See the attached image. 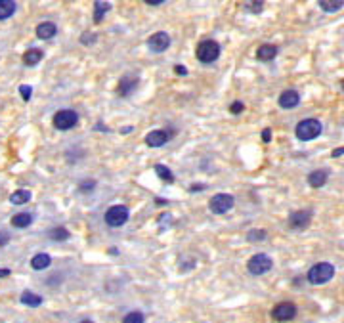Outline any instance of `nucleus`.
Here are the masks:
<instances>
[{
  "label": "nucleus",
  "mask_w": 344,
  "mask_h": 323,
  "mask_svg": "<svg viewBox=\"0 0 344 323\" xmlns=\"http://www.w3.org/2000/svg\"><path fill=\"white\" fill-rule=\"evenodd\" d=\"M80 42H82V44H92V42H96V35H92V33H84V35L80 37Z\"/></svg>",
  "instance_id": "2f4dec72"
},
{
  "label": "nucleus",
  "mask_w": 344,
  "mask_h": 323,
  "mask_svg": "<svg viewBox=\"0 0 344 323\" xmlns=\"http://www.w3.org/2000/svg\"><path fill=\"white\" fill-rule=\"evenodd\" d=\"M10 274H12V272H10V270H6V268H4V270H2V268H0V277H8Z\"/></svg>",
  "instance_id": "4c0bfd02"
},
{
  "label": "nucleus",
  "mask_w": 344,
  "mask_h": 323,
  "mask_svg": "<svg viewBox=\"0 0 344 323\" xmlns=\"http://www.w3.org/2000/svg\"><path fill=\"white\" fill-rule=\"evenodd\" d=\"M296 315V306L293 302H279V304L274 306V310H272V317L276 319V321H291V319H295Z\"/></svg>",
  "instance_id": "6e6552de"
},
{
  "label": "nucleus",
  "mask_w": 344,
  "mask_h": 323,
  "mask_svg": "<svg viewBox=\"0 0 344 323\" xmlns=\"http://www.w3.org/2000/svg\"><path fill=\"white\" fill-rule=\"evenodd\" d=\"M270 138H272V130H270V128H266V130L262 132V142L268 143V142H270Z\"/></svg>",
  "instance_id": "72a5a7b5"
},
{
  "label": "nucleus",
  "mask_w": 344,
  "mask_h": 323,
  "mask_svg": "<svg viewBox=\"0 0 344 323\" xmlns=\"http://www.w3.org/2000/svg\"><path fill=\"white\" fill-rule=\"evenodd\" d=\"M29 201H31V191L29 190H18L10 195V203L12 205H25Z\"/></svg>",
  "instance_id": "aec40b11"
},
{
  "label": "nucleus",
  "mask_w": 344,
  "mask_h": 323,
  "mask_svg": "<svg viewBox=\"0 0 344 323\" xmlns=\"http://www.w3.org/2000/svg\"><path fill=\"white\" fill-rule=\"evenodd\" d=\"M78 123V115L73 109H61L54 115V126L57 130H71Z\"/></svg>",
  "instance_id": "0eeeda50"
},
{
  "label": "nucleus",
  "mask_w": 344,
  "mask_h": 323,
  "mask_svg": "<svg viewBox=\"0 0 344 323\" xmlns=\"http://www.w3.org/2000/svg\"><path fill=\"white\" fill-rule=\"evenodd\" d=\"M31 222H33V216L27 212H19L16 216H12V226H16V228H27L31 226Z\"/></svg>",
  "instance_id": "4be33fe9"
},
{
  "label": "nucleus",
  "mask_w": 344,
  "mask_h": 323,
  "mask_svg": "<svg viewBox=\"0 0 344 323\" xmlns=\"http://www.w3.org/2000/svg\"><path fill=\"white\" fill-rule=\"evenodd\" d=\"M327 178H329V172L327 171H314L308 174V184L312 188H323Z\"/></svg>",
  "instance_id": "4468645a"
},
{
  "label": "nucleus",
  "mask_w": 344,
  "mask_h": 323,
  "mask_svg": "<svg viewBox=\"0 0 344 323\" xmlns=\"http://www.w3.org/2000/svg\"><path fill=\"white\" fill-rule=\"evenodd\" d=\"M262 8H264V2H262V0H258V2H245V10L252 12V14L260 12Z\"/></svg>",
  "instance_id": "c85d7f7f"
},
{
  "label": "nucleus",
  "mask_w": 344,
  "mask_h": 323,
  "mask_svg": "<svg viewBox=\"0 0 344 323\" xmlns=\"http://www.w3.org/2000/svg\"><path fill=\"white\" fill-rule=\"evenodd\" d=\"M136 85H138V78H136V76L126 75L119 80V88H117V92L123 96V98H126V96L132 92V88H136Z\"/></svg>",
  "instance_id": "ddd939ff"
},
{
  "label": "nucleus",
  "mask_w": 344,
  "mask_h": 323,
  "mask_svg": "<svg viewBox=\"0 0 344 323\" xmlns=\"http://www.w3.org/2000/svg\"><path fill=\"white\" fill-rule=\"evenodd\" d=\"M8 241H10V233H6V231H0V247L8 245Z\"/></svg>",
  "instance_id": "473e14b6"
},
{
  "label": "nucleus",
  "mask_w": 344,
  "mask_h": 323,
  "mask_svg": "<svg viewBox=\"0 0 344 323\" xmlns=\"http://www.w3.org/2000/svg\"><path fill=\"white\" fill-rule=\"evenodd\" d=\"M19 92H21V98H23L25 102H29V100H31V94H33V88L27 85H21L19 86Z\"/></svg>",
  "instance_id": "c756f323"
},
{
  "label": "nucleus",
  "mask_w": 344,
  "mask_h": 323,
  "mask_svg": "<svg viewBox=\"0 0 344 323\" xmlns=\"http://www.w3.org/2000/svg\"><path fill=\"white\" fill-rule=\"evenodd\" d=\"M172 132H166V130H153L145 136V143L149 147H162L164 143L170 140Z\"/></svg>",
  "instance_id": "9b49d317"
},
{
  "label": "nucleus",
  "mask_w": 344,
  "mask_h": 323,
  "mask_svg": "<svg viewBox=\"0 0 344 323\" xmlns=\"http://www.w3.org/2000/svg\"><path fill=\"white\" fill-rule=\"evenodd\" d=\"M80 323H92V321H88V319H84V321H80Z\"/></svg>",
  "instance_id": "ea45409f"
},
{
  "label": "nucleus",
  "mask_w": 344,
  "mask_h": 323,
  "mask_svg": "<svg viewBox=\"0 0 344 323\" xmlns=\"http://www.w3.org/2000/svg\"><path fill=\"white\" fill-rule=\"evenodd\" d=\"M333 276H334L333 264H329V262H319V264H315V266L310 268V272H308V281H310L312 285H323V283H327L329 279H333Z\"/></svg>",
  "instance_id": "f257e3e1"
},
{
  "label": "nucleus",
  "mask_w": 344,
  "mask_h": 323,
  "mask_svg": "<svg viewBox=\"0 0 344 323\" xmlns=\"http://www.w3.org/2000/svg\"><path fill=\"white\" fill-rule=\"evenodd\" d=\"M109 10H111V4H109V2H94V21L96 23H100Z\"/></svg>",
  "instance_id": "5701e85b"
},
{
  "label": "nucleus",
  "mask_w": 344,
  "mask_h": 323,
  "mask_svg": "<svg viewBox=\"0 0 344 323\" xmlns=\"http://www.w3.org/2000/svg\"><path fill=\"white\" fill-rule=\"evenodd\" d=\"M16 12V2L14 0H0V21L8 19Z\"/></svg>",
  "instance_id": "6ab92c4d"
},
{
  "label": "nucleus",
  "mask_w": 344,
  "mask_h": 323,
  "mask_svg": "<svg viewBox=\"0 0 344 323\" xmlns=\"http://www.w3.org/2000/svg\"><path fill=\"white\" fill-rule=\"evenodd\" d=\"M50 237L54 241H67L69 239V231L65 228H54L50 231Z\"/></svg>",
  "instance_id": "a878e982"
},
{
  "label": "nucleus",
  "mask_w": 344,
  "mask_h": 323,
  "mask_svg": "<svg viewBox=\"0 0 344 323\" xmlns=\"http://www.w3.org/2000/svg\"><path fill=\"white\" fill-rule=\"evenodd\" d=\"M145 4H149V6H159V4H164V0H145Z\"/></svg>",
  "instance_id": "c9c22d12"
},
{
  "label": "nucleus",
  "mask_w": 344,
  "mask_h": 323,
  "mask_svg": "<svg viewBox=\"0 0 344 323\" xmlns=\"http://www.w3.org/2000/svg\"><path fill=\"white\" fill-rule=\"evenodd\" d=\"M50 264H52V258L46 253H38V255L31 258V268L33 270H46Z\"/></svg>",
  "instance_id": "dca6fc26"
},
{
  "label": "nucleus",
  "mask_w": 344,
  "mask_h": 323,
  "mask_svg": "<svg viewBox=\"0 0 344 323\" xmlns=\"http://www.w3.org/2000/svg\"><path fill=\"white\" fill-rule=\"evenodd\" d=\"M295 134L298 140L310 142V140H314V138H317L321 134V123L317 119H304V121H300V123L296 124Z\"/></svg>",
  "instance_id": "f03ea898"
},
{
  "label": "nucleus",
  "mask_w": 344,
  "mask_h": 323,
  "mask_svg": "<svg viewBox=\"0 0 344 323\" xmlns=\"http://www.w3.org/2000/svg\"><path fill=\"white\" fill-rule=\"evenodd\" d=\"M310 220H312V210H295L289 216V226L295 229H302L310 224Z\"/></svg>",
  "instance_id": "9d476101"
},
{
  "label": "nucleus",
  "mask_w": 344,
  "mask_h": 323,
  "mask_svg": "<svg viewBox=\"0 0 344 323\" xmlns=\"http://www.w3.org/2000/svg\"><path fill=\"white\" fill-rule=\"evenodd\" d=\"M268 237V233L264 229H252L250 233H248V241H264Z\"/></svg>",
  "instance_id": "cd10ccee"
},
{
  "label": "nucleus",
  "mask_w": 344,
  "mask_h": 323,
  "mask_svg": "<svg viewBox=\"0 0 344 323\" xmlns=\"http://www.w3.org/2000/svg\"><path fill=\"white\" fill-rule=\"evenodd\" d=\"M274 266V262H272V258L268 257V255H254V257L248 260V272L252 274V276H262V274H268L270 270Z\"/></svg>",
  "instance_id": "39448f33"
},
{
  "label": "nucleus",
  "mask_w": 344,
  "mask_h": 323,
  "mask_svg": "<svg viewBox=\"0 0 344 323\" xmlns=\"http://www.w3.org/2000/svg\"><path fill=\"white\" fill-rule=\"evenodd\" d=\"M233 203H235L233 195H229V193H216V195L210 199L209 207L214 214H226L228 210L233 209Z\"/></svg>",
  "instance_id": "423d86ee"
},
{
  "label": "nucleus",
  "mask_w": 344,
  "mask_h": 323,
  "mask_svg": "<svg viewBox=\"0 0 344 323\" xmlns=\"http://www.w3.org/2000/svg\"><path fill=\"white\" fill-rule=\"evenodd\" d=\"M276 56H277V48L272 46V44H262L256 50V57L260 61H272Z\"/></svg>",
  "instance_id": "f3484780"
},
{
  "label": "nucleus",
  "mask_w": 344,
  "mask_h": 323,
  "mask_svg": "<svg viewBox=\"0 0 344 323\" xmlns=\"http://www.w3.org/2000/svg\"><path fill=\"white\" fill-rule=\"evenodd\" d=\"M21 304L37 308V306L42 304V296L37 295V293H33V291H25V293L21 295Z\"/></svg>",
  "instance_id": "412c9836"
},
{
  "label": "nucleus",
  "mask_w": 344,
  "mask_h": 323,
  "mask_svg": "<svg viewBox=\"0 0 344 323\" xmlns=\"http://www.w3.org/2000/svg\"><path fill=\"white\" fill-rule=\"evenodd\" d=\"M298 104H300V96L296 90H285L279 96V107H283V109H293Z\"/></svg>",
  "instance_id": "f8f14e48"
},
{
  "label": "nucleus",
  "mask_w": 344,
  "mask_h": 323,
  "mask_svg": "<svg viewBox=\"0 0 344 323\" xmlns=\"http://www.w3.org/2000/svg\"><path fill=\"white\" fill-rule=\"evenodd\" d=\"M128 218H130V212H128V209L124 205H115V207L107 209V212H105V222L111 228H121V226H124L128 222Z\"/></svg>",
  "instance_id": "20e7f679"
},
{
  "label": "nucleus",
  "mask_w": 344,
  "mask_h": 323,
  "mask_svg": "<svg viewBox=\"0 0 344 323\" xmlns=\"http://www.w3.org/2000/svg\"><path fill=\"white\" fill-rule=\"evenodd\" d=\"M342 88H344V85H342Z\"/></svg>",
  "instance_id": "a19ab883"
},
{
  "label": "nucleus",
  "mask_w": 344,
  "mask_h": 323,
  "mask_svg": "<svg viewBox=\"0 0 344 323\" xmlns=\"http://www.w3.org/2000/svg\"><path fill=\"white\" fill-rule=\"evenodd\" d=\"M220 57V44L216 40H203L197 46V59L201 63H214Z\"/></svg>",
  "instance_id": "7ed1b4c3"
},
{
  "label": "nucleus",
  "mask_w": 344,
  "mask_h": 323,
  "mask_svg": "<svg viewBox=\"0 0 344 323\" xmlns=\"http://www.w3.org/2000/svg\"><path fill=\"white\" fill-rule=\"evenodd\" d=\"M56 33H57V27H56V23H52V21H44V23H40L37 27V37L44 38V40L52 38Z\"/></svg>",
  "instance_id": "2eb2a0df"
},
{
  "label": "nucleus",
  "mask_w": 344,
  "mask_h": 323,
  "mask_svg": "<svg viewBox=\"0 0 344 323\" xmlns=\"http://www.w3.org/2000/svg\"><path fill=\"white\" fill-rule=\"evenodd\" d=\"M155 172H157L159 178L164 180L166 184H172V182H174V176H172V172L168 167H164V165H155Z\"/></svg>",
  "instance_id": "393cba45"
},
{
  "label": "nucleus",
  "mask_w": 344,
  "mask_h": 323,
  "mask_svg": "<svg viewBox=\"0 0 344 323\" xmlns=\"http://www.w3.org/2000/svg\"><path fill=\"white\" fill-rule=\"evenodd\" d=\"M170 46V37H168V33H164V31H159V33H155L149 37L147 40V48L155 52V54H161L164 50H168Z\"/></svg>",
  "instance_id": "1a4fd4ad"
},
{
  "label": "nucleus",
  "mask_w": 344,
  "mask_h": 323,
  "mask_svg": "<svg viewBox=\"0 0 344 323\" xmlns=\"http://www.w3.org/2000/svg\"><path fill=\"white\" fill-rule=\"evenodd\" d=\"M145 317H143L142 312H130L123 317V323H143Z\"/></svg>",
  "instance_id": "bb28decb"
},
{
  "label": "nucleus",
  "mask_w": 344,
  "mask_h": 323,
  "mask_svg": "<svg viewBox=\"0 0 344 323\" xmlns=\"http://www.w3.org/2000/svg\"><path fill=\"white\" fill-rule=\"evenodd\" d=\"M317 4L323 12H336L344 6V0H319Z\"/></svg>",
  "instance_id": "b1692460"
},
{
  "label": "nucleus",
  "mask_w": 344,
  "mask_h": 323,
  "mask_svg": "<svg viewBox=\"0 0 344 323\" xmlns=\"http://www.w3.org/2000/svg\"><path fill=\"white\" fill-rule=\"evenodd\" d=\"M201 190H205V186H203V184H197V186H191V191H201Z\"/></svg>",
  "instance_id": "58836bf2"
},
{
  "label": "nucleus",
  "mask_w": 344,
  "mask_h": 323,
  "mask_svg": "<svg viewBox=\"0 0 344 323\" xmlns=\"http://www.w3.org/2000/svg\"><path fill=\"white\" fill-rule=\"evenodd\" d=\"M243 109H245V105L241 104V102H233V104H231V107H229V111H231L233 115H239L241 111H243Z\"/></svg>",
  "instance_id": "7c9ffc66"
},
{
  "label": "nucleus",
  "mask_w": 344,
  "mask_h": 323,
  "mask_svg": "<svg viewBox=\"0 0 344 323\" xmlns=\"http://www.w3.org/2000/svg\"><path fill=\"white\" fill-rule=\"evenodd\" d=\"M40 59H42V50H38V48H29L27 52L23 54V63L29 67L37 65Z\"/></svg>",
  "instance_id": "a211bd4d"
},
{
  "label": "nucleus",
  "mask_w": 344,
  "mask_h": 323,
  "mask_svg": "<svg viewBox=\"0 0 344 323\" xmlns=\"http://www.w3.org/2000/svg\"><path fill=\"white\" fill-rule=\"evenodd\" d=\"M178 75H188V69L186 67H182V65H176V69H174Z\"/></svg>",
  "instance_id": "f704fd0d"
},
{
  "label": "nucleus",
  "mask_w": 344,
  "mask_h": 323,
  "mask_svg": "<svg viewBox=\"0 0 344 323\" xmlns=\"http://www.w3.org/2000/svg\"><path fill=\"white\" fill-rule=\"evenodd\" d=\"M340 155H344V147H338L333 151V157H340Z\"/></svg>",
  "instance_id": "e433bc0d"
}]
</instances>
